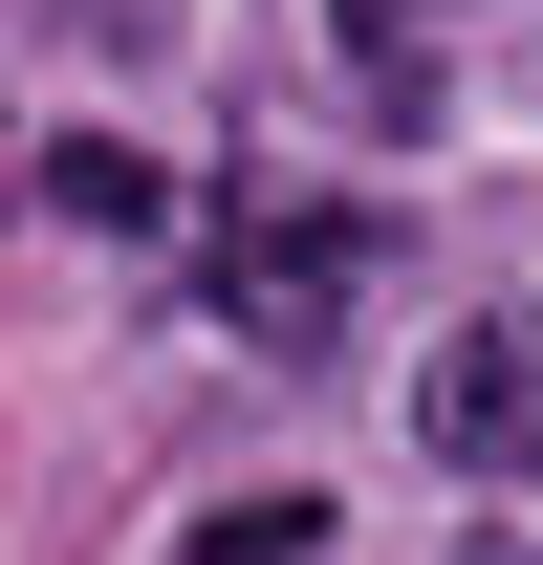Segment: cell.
<instances>
[{
    "mask_svg": "<svg viewBox=\"0 0 543 565\" xmlns=\"http://www.w3.org/2000/svg\"><path fill=\"white\" fill-rule=\"evenodd\" d=\"M413 435H435V479H543V305H478L413 370Z\"/></svg>",
    "mask_w": 543,
    "mask_h": 565,
    "instance_id": "obj_1",
    "label": "cell"
},
{
    "mask_svg": "<svg viewBox=\"0 0 543 565\" xmlns=\"http://www.w3.org/2000/svg\"><path fill=\"white\" fill-rule=\"evenodd\" d=\"M44 217H87V239H131V217H152V152L66 131V152H44Z\"/></svg>",
    "mask_w": 543,
    "mask_h": 565,
    "instance_id": "obj_2",
    "label": "cell"
},
{
    "mask_svg": "<svg viewBox=\"0 0 543 565\" xmlns=\"http://www.w3.org/2000/svg\"><path fill=\"white\" fill-rule=\"evenodd\" d=\"M305 544H327V500H217L196 522V565H305Z\"/></svg>",
    "mask_w": 543,
    "mask_h": 565,
    "instance_id": "obj_3",
    "label": "cell"
},
{
    "mask_svg": "<svg viewBox=\"0 0 543 565\" xmlns=\"http://www.w3.org/2000/svg\"><path fill=\"white\" fill-rule=\"evenodd\" d=\"M348 22V66H413V0H327Z\"/></svg>",
    "mask_w": 543,
    "mask_h": 565,
    "instance_id": "obj_4",
    "label": "cell"
}]
</instances>
